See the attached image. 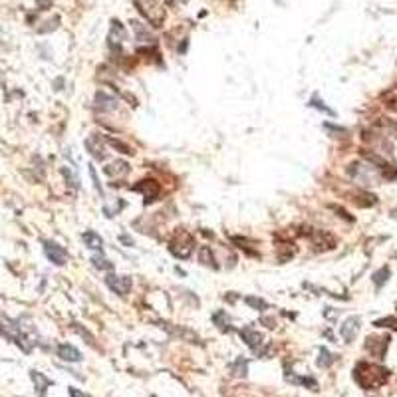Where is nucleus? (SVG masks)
<instances>
[{"label": "nucleus", "instance_id": "2f4dec72", "mask_svg": "<svg viewBox=\"0 0 397 397\" xmlns=\"http://www.w3.org/2000/svg\"><path fill=\"white\" fill-rule=\"evenodd\" d=\"M89 175H91V181H93V187H95V191L102 195L104 191H102V183H99V179H97V175H95V169L89 165Z\"/></svg>", "mask_w": 397, "mask_h": 397}, {"label": "nucleus", "instance_id": "393cba45", "mask_svg": "<svg viewBox=\"0 0 397 397\" xmlns=\"http://www.w3.org/2000/svg\"><path fill=\"white\" fill-rule=\"evenodd\" d=\"M387 278H389V268H387V266H383L381 270H377V272L373 274V282H375L377 288H381V286L387 282Z\"/></svg>", "mask_w": 397, "mask_h": 397}, {"label": "nucleus", "instance_id": "72a5a7b5", "mask_svg": "<svg viewBox=\"0 0 397 397\" xmlns=\"http://www.w3.org/2000/svg\"><path fill=\"white\" fill-rule=\"evenodd\" d=\"M74 330H78L85 340H87V343H93V338H91V334H87L84 328H82V324H74Z\"/></svg>", "mask_w": 397, "mask_h": 397}, {"label": "nucleus", "instance_id": "6e6552de", "mask_svg": "<svg viewBox=\"0 0 397 397\" xmlns=\"http://www.w3.org/2000/svg\"><path fill=\"white\" fill-rule=\"evenodd\" d=\"M119 106V99L108 91H97L93 97V108L99 112H113Z\"/></svg>", "mask_w": 397, "mask_h": 397}, {"label": "nucleus", "instance_id": "ddd939ff", "mask_svg": "<svg viewBox=\"0 0 397 397\" xmlns=\"http://www.w3.org/2000/svg\"><path fill=\"white\" fill-rule=\"evenodd\" d=\"M387 341H389V338H373L371 336L366 341V350L371 352L375 358H381L385 354V350H387Z\"/></svg>", "mask_w": 397, "mask_h": 397}, {"label": "nucleus", "instance_id": "f3484780", "mask_svg": "<svg viewBox=\"0 0 397 397\" xmlns=\"http://www.w3.org/2000/svg\"><path fill=\"white\" fill-rule=\"evenodd\" d=\"M198 262L207 268H217V260H215V255L211 251V246H201V251H198Z\"/></svg>", "mask_w": 397, "mask_h": 397}, {"label": "nucleus", "instance_id": "c756f323", "mask_svg": "<svg viewBox=\"0 0 397 397\" xmlns=\"http://www.w3.org/2000/svg\"><path fill=\"white\" fill-rule=\"evenodd\" d=\"M62 175H64V179L68 181V185H70V187H74V185L78 187V179L72 175V171H70L68 167H62Z\"/></svg>", "mask_w": 397, "mask_h": 397}, {"label": "nucleus", "instance_id": "9d476101", "mask_svg": "<svg viewBox=\"0 0 397 397\" xmlns=\"http://www.w3.org/2000/svg\"><path fill=\"white\" fill-rule=\"evenodd\" d=\"M360 326H362V320L358 316H350L347 320H343V324L340 328V334H341L343 341H347V343L354 341L356 336H358V332H360Z\"/></svg>", "mask_w": 397, "mask_h": 397}, {"label": "nucleus", "instance_id": "e433bc0d", "mask_svg": "<svg viewBox=\"0 0 397 397\" xmlns=\"http://www.w3.org/2000/svg\"><path fill=\"white\" fill-rule=\"evenodd\" d=\"M119 240H121V242H125L127 246H133V240H131L129 236H125V234H121V236H119Z\"/></svg>", "mask_w": 397, "mask_h": 397}, {"label": "nucleus", "instance_id": "7c9ffc66", "mask_svg": "<svg viewBox=\"0 0 397 397\" xmlns=\"http://www.w3.org/2000/svg\"><path fill=\"white\" fill-rule=\"evenodd\" d=\"M310 106H312V108H318V110H322V112H326V113H330V115H334V112H332L330 108L322 106V102H320L318 97H312V99H310Z\"/></svg>", "mask_w": 397, "mask_h": 397}, {"label": "nucleus", "instance_id": "f8f14e48", "mask_svg": "<svg viewBox=\"0 0 397 397\" xmlns=\"http://www.w3.org/2000/svg\"><path fill=\"white\" fill-rule=\"evenodd\" d=\"M240 338L244 340V343H246L248 347H253L255 354H258L260 345H264V336H262L260 332L253 330V328H242V330H240Z\"/></svg>", "mask_w": 397, "mask_h": 397}, {"label": "nucleus", "instance_id": "412c9836", "mask_svg": "<svg viewBox=\"0 0 397 397\" xmlns=\"http://www.w3.org/2000/svg\"><path fill=\"white\" fill-rule=\"evenodd\" d=\"M91 264L95 266V268H99V270H112L113 268V264L102 255V253H99V255H93L91 256Z\"/></svg>", "mask_w": 397, "mask_h": 397}, {"label": "nucleus", "instance_id": "2eb2a0df", "mask_svg": "<svg viewBox=\"0 0 397 397\" xmlns=\"http://www.w3.org/2000/svg\"><path fill=\"white\" fill-rule=\"evenodd\" d=\"M58 356L62 360H66V362H82V354L76 350L74 345H70V343L58 345Z\"/></svg>", "mask_w": 397, "mask_h": 397}, {"label": "nucleus", "instance_id": "473e14b6", "mask_svg": "<svg viewBox=\"0 0 397 397\" xmlns=\"http://www.w3.org/2000/svg\"><path fill=\"white\" fill-rule=\"evenodd\" d=\"M52 4H54V0H36V6H38L40 10H48V8H52Z\"/></svg>", "mask_w": 397, "mask_h": 397}, {"label": "nucleus", "instance_id": "9b49d317", "mask_svg": "<svg viewBox=\"0 0 397 397\" xmlns=\"http://www.w3.org/2000/svg\"><path fill=\"white\" fill-rule=\"evenodd\" d=\"M85 149H87V153H89V155H91L95 161H104V159H106V155H108L104 141L99 139L97 135H89V137L85 139Z\"/></svg>", "mask_w": 397, "mask_h": 397}, {"label": "nucleus", "instance_id": "cd10ccee", "mask_svg": "<svg viewBox=\"0 0 397 397\" xmlns=\"http://www.w3.org/2000/svg\"><path fill=\"white\" fill-rule=\"evenodd\" d=\"M44 24H48V26H40V28H38V32H44V34H46V32H52V30H56V28H58L60 18H58V16H54L52 20H48V22H44Z\"/></svg>", "mask_w": 397, "mask_h": 397}, {"label": "nucleus", "instance_id": "b1692460", "mask_svg": "<svg viewBox=\"0 0 397 397\" xmlns=\"http://www.w3.org/2000/svg\"><path fill=\"white\" fill-rule=\"evenodd\" d=\"M244 302H246L248 306H253L255 310H258V312H264V310L268 308V304L262 300V298H256V296H246Z\"/></svg>", "mask_w": 397, "mask_h": 397}, {"label": "nucleus", "instance_id": "c9c22d12", "mask_svg": "<svg viewBox=\"0 0 397 397\" xmlns=\"http://www.w3.org/2000/svg\"><path fill=\"white\" fill-rule=\"evenodd\" d=\"M70 395H72V397H89L87 393H84V391H80V389H76V387H70Z\"/></svg>", "mask_w": 397, "mask_h": 397}, {"label": "nucleus", "instance_id": "39448f33", "mask_svg": "<svg viewBox=\"0 0 397 397\" xmlns=\"http://www.w3.org/2000/svg\"><path fill=\"white\" fill-rule=\"evenodd\" d=\"M310 242H312V248L316 253H324V251H332L336 246V236L326 232V230H312Z\"/></svg>", "mask_w": 397, "mask_h": 397}, {"label": "nucleus", "instance_id": "f704fd0d", "mask_svg": "<svg viewBox=\"0 0 397 397\" xmlns=\"http://www.w3.org/2000/svg\"><path fill=\"white\" fill-rule=\"evenodd\" d=\"M330 209H332V211H336V213H340V217H341V219H347V221H354V219H352L350 215H347V213H345L343 209H340V207H336V205H332Z\"/></svg>", "mask_w": 397, "mask_h": 397}, {"label": "nucleus", "instance_id": "7ed1b4c3", "mask_svg": "<svg viewBox=\"0 0 397 397\" xmlns=\"http://www.w3.org/2000/svg\"><path fill=\"white\" fill-rule=\"evenodd\" d=\"M193 248H195V240H193V236L187 230L179 228V230L173 232V236L169 240V253L173 256H177V258H189L191 253H193Z\"/></svg>", "mask_w": 397, "mask_h": 397}, {"label": "nucleus", "instance_id": "aec40b11", "mask_svg": "<svg viewBox=\"0 0 397 397\" xmlns=\"http://www.w3.org/2000/svg\"><path fill=\"white\" fill-rule=\"evenodd\" d=\"M106 143L112 145L113 149H117V151L123 153V155H133V149H131L127 143H121V141H117V139H113V137H106Z\"/></svg>", "mask_w": 397, "mask_h": 397}, {"label": "nucleus", "instance_id": "a878e982", "mask_svg": "<svg viewBox=\"0 0 397 397\" xmlns=\"http://www.w3.org/2000/svg\"><path fill=\"white\" fill-rule=\"evenodd\" d=\"M332 362H334V356L326 350V347H322L320 350V360H318V366L320 368H328V366H332Z\"/></svg>", "mask_w": 397, "mask_h": 397}, {"label": "nucleus", "instance_id": "c85d7f7f", "mask_svg": "<svg viewBox=\"0 0 397 397\" xmlns=\"http://www.w3.org/2000/svg\"><path fill=\"white\" fill-rule=\"evenodd\" d=\"M232 242H234V244H240V248H244L246 253H251V255L256 256V253L251 248V242H246V238H242V236H232Z\"/></svg>", "mask_w": 397, "mask_h": 397}, {"label": "nucleus", "instance_id": "6ab92c4d", "mask_svg": "<svg viewBox=\"0 0 397 397\" xmlns=\"http://www.w3.org/2000/svg\"><path fill=\"white\" fill-rule=\"evenodd\" d=\"M294 255H296V248L292 244H280L278 246V260L280 262H288Z\"/></svg>", "mask_w": 397, "mask_h": 397}, {"label": "nucleus", "instance_id": "5701e85b", "mask_svg": "<svg viewBox=\"0 0 397 397\" xmlns=\"http://www.w3.org/2000/svg\"><path fill=\"white\" fill-rule=\"evenodd\" d=\"M213 320H215V324L223 330V332H228L230 330V322H228V316H227V312H223V310H219L215 316H213Z\"/></svg>", "mask_w": 397, "mask_h": 397}, {"label": "nucleus", "instance_id": "20e7f679", "mask_svg": "<svg viewBox=\"0 0 397 397\" xmlns=\"http://www.w3.org/2000/svg\"><path fill=\"white\" fill-rule=\"evenodd\" d=\"M131 191L143 195L145 205H149V203H153V201H157V198H159V195H161V185H159L155 179H143V181H139L137 185H133Z\"/></svg>", "mask_w": 397, "mask_h": 397}, {"label": "nucleus", "instance_id": "f03ea898", "mask_svg": "<svg viewBox=\"0 0 397 397\" xmlns=\"http://www.w3.org/2000/svg\"><path fill=\"white\" fill-rule=\"evenodd\" d=\"M135 6L149 24L159 28L165 22V16H167L165 0H135Z\"/></svg>", "mask_w": 397, "mask_h": 397}, {"label": "nucleus", "instance_id": "bb28decb", "mask_svg": "<svg viewBox=\"0 0 397 397\" xmlns=\"http://www.w3.org/2000/svg\"><path fill=\"white\" fill-rule=\"evenodd\" d=\"M373 326H377V328H397V318L387 316V318L375 320V322H373Z\"/></svg>", "mask_w": 397, "mask_h": 397}, {"label": "nucleus", "instance_id": "4be33fe9", "mask_svg": "<svg viewBox=\"0 0 397 397\" xmlns=\"http://www.w3.org/2000/svg\"><path fill=\"white\" fill-rule=\"evenodd\" d=\"M230 371H232V375H236V377H244L246 373H248V366H246V360L244 358H238L232 366H230Z\"/></svg>", "mask_w": 397, "mask_h": 397}, {"label": "nucleus", "instance_id": "dca6fc26", "mask_svg": "<svg viewBox=\"0 0 397 397\" xmlns=\"http://www.w3.org/2000/svg\"><path fill=\"white\" fill-rule=\"evenodd\" d=\"M104 173L108 175V177H123V175H127L129 173V163H125V161H113L112 165H108V167H104Z\"/></svg>", "mask_w": 397, "mask_h": 397}, {"label": "nucleus", "instance_id": "4468645a", "mask_svg": "<svg viewBox=\"0 0 397 397\" xmlns=\"http://www.w3.org/2000/svg\"><path fill=\"white\" fill-rule=\"evenodd\" d=\"M82 238H84L85 246L91 248V251H95V253H102V251H104V240H102V236H99L97 232L87 230V232H84Z\"/></svg>", "mask_w": 397, "mask_h": 397}, {"label": "nucleus", "instance_id": "423d86ee", "mask_svg": "<svg viewBox=\"0 0 397 397\" xmlns=\"http://www.w3.org/2000/svg\"><path fill=\"white\" fill-rule=\"evenodd\" d=\"M125 38H127L125 28H123L117 20H113V22H112V30H110V34H108V46H110V50H112L113 54H119L121 44H123Z\"/></svg>", "mask_w": 397, "mask_h": 397}, {"label": "nucleus", "instance_id": "f257e3e1", "mask_svg": "<svg viewBox=\"0 0 397 397\" xmlns=\"http://www.w3.org/2000/svg\"><path fill=\"white\" fill-rule=\"evenodd\" d=\"M354 377H356V381H358L364 389H375V387L383 385V383L389 379V371H387L385 368H381V366L362 362V364L356 366Z\"/></svg>", "mask_w": 397, "mask_h": 397}, {"label": "nucleus", "instance_id": "a211bd4d", "mask_svg": "<svg viewBox=\"0 0 397 397\" xmlns=\"http://www.w3.org/2000/svg\"><path fill=\"white\" fill-rule=\"evenodd\" d=\"M32 373V379H34V383H36V391H38V395H46V387L50 385V383H52V381H50L48 377H44V375H40L38 371H30Z\"/></svg>", "mask_w": 397, "mask_h": 397}, {"label": "nucleus", "instance_id": "0eeeda50", "mask_svg": "<svg viewBox=\"0 0 397 397\" xmlns=\"http://www.w3.org/2000/svg\"><path fill=\"white\" fill-rule=\"evenodd\" d=\"M44 253H46L48 260L52 262V264H56V266L66 264L68 255H66V251H64L60 244H56V242H52V240H44Z\"/></svg>", "mask_w": 397, "mask_h": 397}, {"label": "nucleus", "instance_id": "1a4fd4ad", "mask_svg": "<svg viewBox=\"0 0 397 397\" xmlns=\"http://www.w3.org/2000/svg\"><path fill=\"white\" fill-rule=\"evenodd\" d=\"M106 284L110 286V290H113L115 294H119V296H125V294H129V290H131V278L129 276H117V274H108L106 276Z\"/></svg>", "mask_w": 397, "mask_h": 397}]
</instances>
